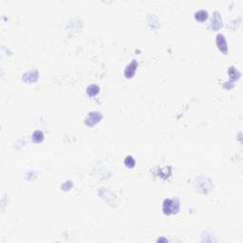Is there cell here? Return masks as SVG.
Returning <instances> with one entry per match:
<instances>
[{
  "mask_svg": "<svg viewBox=\"0 0 243 243\" xmlns=\"http://www.w3.org/2000/svg\"><path fill=\"white\" fill-rule=\"evenodd\" d=\"M137 66H138V64L136 63L135 60H133L131 62L130 65L127 66V68L125 69V76L127 77V78H129V77H132L134 75L135 70L137 69Z\"/></svg>",
  "mask_w": 243,
  "mask_h": 243,
  "instance_id": "cell-4",
  "label": "cell"
},
{
  "mask_svg": "<svg viewBox=\"0 0 243 243\" xmlns=\"http://www.w3.org/2000/svg\"><path fill=\"white\" fill-rule=\"evenodd\" d=\"M99 90H100V88H99L98 86L91 85V86H88V87L86 88V93L90 96H94L99 92Z\"/></svg>",
  "mask_w": 243,
  "mask_h": 243,
  "instance_id": "cell-7",
  "label": "cell"
},
{
  "mask_svg": "<svg viewBox=\"0 0 243 243\" xmlns=\"http://www.w3.org/2000/svg\"><path fill=\"white\" fill-rule=\"evenodd\" d=\"M207 12L205 10H200L195 14V18L198 21H204L207 18Z\"/></svg>",
  "mask_w": 243,
  "mask_h": 243,
  "instance_id": "cell-6",
  "label": "cell"
},
{
  "mask_svg": "<svg viewBox=\"0 0 243 243\" xmlns=\"http://www.w3.org/2000/svg\"><path fill=\"white\" fill-rule=\"evenodd\" d=\"M217 45L218 47V49L221 50L223 53L227 52V43L226 40L224 38V36L222 34H217Z\"/></svg>",
  "mask_w": 243,
  "mask_h": 243,
  "instance_id": "cell-3",
  "label": "cell"
},
{
  "mask_svg": "<svg viewBox=\"0 0 243 243\" xmlns=\"http://www.w3.org/2000/svg\"><path fill=\"white\" fill-rule=\"evenodd\" d=\"M220 26H221V18H220L217 13H216L214 19L212 20V28L215 30H217Z\"/></svg>",
  "mask_w": 243,
  "mask_h": 243,
  "instance_id": "cell-5",
  "label": "cell"
},
{
  "mask_svg": "<svg viewBox=\"0 0 243 243\" xmlns=\"http://www.w3.org/2000/svg\"><path fill=\"white\" fill-rule=\"evenodd\" d=\"M125 163L126 166L128 167H133L134 165H135V160L132 158L131 156H127L125 160Z\"/></svg>",
  "mask_w": 243,
  "mask_h": 243,
  "instance_id": "cell-9",
  "label": "cell"
},
{
  "mask_svg": "<svg viewBox=\"0 0 243 243\" xmlns=\"http://www.w3.org/2000/svg\"><path fill=\"white\" fill-rule=\"evenodd\" d=\"M180 203L178 200H165L162 204V211L164 214L170 215L179 211Z\"/></svg>",
  "mask_w": 243,
  "mask_h": 243,
  "instance_id": "cell-1",
  "label": "cell"
},
{
  "mask_svg": "<svg viewBox=\"0 0 243 243\" xmlns=\"http://www.w3.org/2000/svg\"><path fill=\"white\" fill-rule=\"evenodd\" d=\"M32 139H34V141L36 142H39L41 141L43 139H44V134H43V132L40 131V130H36L34 134H32Z\"/></svg>",
  "mask_w": 243,
  "mask_h": 243,
  "instance_id": "cell-8",
  "label": "cell"
},
{
  "mask_svg": "<svg viewBox=\"0 0 243 243\" xmlns=\"http://www.w3.org/2000/svg\"><path fill=\"white\" fill-rule=\"evenodd\" d=\"M101 113H99V112H90V114H88V117L87 119L86 120V124L87 125H96L99 121H100L101 119Z\"/></svg>",
  "mask_w": 243,
  "mask_h": 243,
  "instance_id": "cell-2",
  "label": "cell"
}]
</instances>
